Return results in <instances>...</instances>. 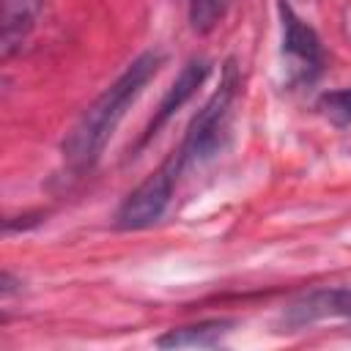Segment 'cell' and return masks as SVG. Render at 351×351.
Here are the masks:
<instances>
[{
  "label": "cell",
  "mask_w": 351,
  "mask_h": 351,
  "mask_svg": "<svg viewBox=\"0 0 351 351\" xmlns=\"http://www.w3.org/2000/svg\"><path fill=\"white\" fill-rule=\"evenodd\" d=\"M233 93H236V69H233V63H228L219 88L211 93L206 107L192 118V123H189V129H186V134L178 145L184 151L186 162L206 159V156H214L219 151L222 137H225V126H228V110H230Z\"/></svg>",
  "instance_id": "cell-3"
},
{
  "label": "cell",
  "mask_w": 351,
  "mask_h": 351,
  "mask_svg": "<svg viewBox=\"0 0 351 351\" xmlns=\"http://www.w3.org/2000/svg\"><path fill=\"white\" fill-rule=\"evenodd\" d=\"M318 110L332 118L335 123H351V88H340L332 93H324L318 99Z\"/></svg>",
  "instance_id": "cell-10"
},
{
  "label": "cell",
  "mask_w": 351,
  "mask_h": 351,
  "mask_svg": "<svg viewBox=\"0 0 351 351\" xmlns=\"http://www.w3.org/2000/svg\"><path fill=\"white\" fill-rule=\"evenodd\" d=\"M208 71H211V63L206 60V58H192L181 71H178V77L173 80V85L167 88V93H165V99L159 101V110H156V115L151 118V123H148V129H145V134L140 137V145H145L170 118H173V112H178L192 96H195V90L206 82V77H208Z\"/></svg>",
  "instance_id": "cell-5"
},
{
  "label": "cell",
  "mask_w": 351,
  "mask_h": 351,
  "mask_svg": "<svg viewBox=\"0 0 351 351\" xmlns=\"http://www.w3.org/2000/svg\"><path fill=\"white\" fill-rule=\"evenodd\" d=\"M280 16H282V49L302 69L318 71L321 60H324V52H321V41H318L315 30L307 22H302L285 0H280Z\"/></svg>",
  "instance_id": "cell-7"
},
{
  "label": "cell",
  "mask_w": 351,
  "mask_h": 351,
  "mask_svg": "<svg viewBox=\"0 0 351 351\" xmlns=\"http://www.w3.org/2000/svg\"><path fill=\"white\" fill-rule=\"evenodd\" d=\"M326 318H351V288L310 291L282 313V324L288 329H304Z\"/></svg>",
  "instance_id": "cell-4"
},
{
  "label": "cell",
  "mask_w": 351,
  "mask_h": 351,
  "mask_svg": "<svg viewBox=\"0 0 351 351\" xmlns=\"http://www.w3.org/2000/svg\"><path fill=\"white\" fill-rule=\"evenodd\" d=\"M186 165L189 162H186L184 151L176 148L154 173L145 176V181H140L123 197V203L115 211V225L121 230H140V228L154 225L165 214V208L170 206L176 181H178V176Z\"/></svg>",
  "instance_id": "cell-2"
},
{
  "label": "cell",
  "mask_w": 351,
  "mask_h": 351,
  "mask_svg": "<svg viewBox=\"0 0 351 351\" xmlns=\"http://www.w3.org/2000/svg\"><path fill=\"white\" fill-rule=\"evenodd\" d=\"M230 326H233L230 321H200L192 326L167 329L156 340V346L159 348H211V346H219L225 340Z\"/></svg>",
  "instance_id": "cell-8"
},
{
  "label": "cell",
  "mask_w": 351,
  "mask_h": 351,
  "mask_svg": "<svg viewBox=\"0 0 351 351\" xmlns=\"http://www.w3.org/2000/svg\"><path fill=\"white\" fill-rule=\"evenodd\" d=\"M159 66H162V55L159 52L137 55L118 74V80L110 82L85 107V112L80 115V121L71 126V132L63 140V159L74 173H85L99 162L107 140L112 137L115 126L126 115V107L143 93V88L159 71Z\"/></svg>",
  "instance_id": "cell-1"
},
{
  "label": "cell",
  "mask_w": 351,
  "mask_h": 351,
  "mask_svg": "<svg viewBox=\"0 0 351 351\" xmlns=\"http://www.w3.org/2000/svg\"><path fill=\"white\" fill-rule=\"evenodd\" d=\"M230 3L233 0H189V22H192V30H197V33L214 30L225 19Z\"/></svg>",
  "instance_id": "cell-9"
},
{
  "label": "cell",
  "mask_w": 351,
  "mask_h": 351,
  "mask_svg": "<svg viewBox=\"0 0 351 351\" xmlns=\"http://www.w3.org/2000/svg\"><path fill=\"white\" fill-rule=\"evenodd\" d=\"M41 0H3L0 3V55L8 60L36 27Z\"/></svg>",
  "instance_id": "cell-6"
}]
</instances>
